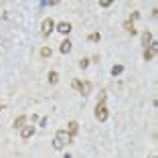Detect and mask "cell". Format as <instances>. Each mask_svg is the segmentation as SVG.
Listing matches in <instances>:
<instances>
[{"instance_id":"cell-4","label":"cell","mask_w":158,"mask_h":158,"mask_svg":"<svg viewBox=\"0 0 158 158\" xmlns=\"http://www.w3.org/2000/svg\"><path fill=\"white\" fill-rule=\"evenodd\" d=\"M156 51H158V43H156V41H152L148 49H144V59H146V61H150L154 55H156Z\"/></svg>"},{"instance_id":"cell-15","label":"cell","mask_w":158,"mask_h":158,"mask_svg":"<svg viewBox=\"0 0 158 158\" xmlns=\"http://www.w3.org/2000/svg\"><path fill=\"white\" fill-rule=\"evenodd\" d=\"M122 71H124V67H122V65H114L112 67V75H120Z\"/></svg>"},{"instance_id":"cell-5","label":"cell","mask_w":158,"mask_h":158,"mask_svg":"<svg viewBox=\"0 0 158 158\" xmlns=\"http://www.w3.org/2000/svg\"><path fill=\"white\" fill-rule=\"evenodd\" d=\"M57 31H59L61 35L71 33V23H65V20H63V23H59V24H57Z\"/></svg>"},{"instance_id":"cell-7","label":"cell","mask_w":158,"mask_h":158,"mask_svg":"<svg viewBox=\"0 0 158 158\" xmlns=\"http://www.w3.org/2000/svg\"><path fill=\"white\" fill-rule=\"evenodd\" d=\"M59 51L63 53V55H67V53L71 51V41H67V39H65V41H63V43L59 45Z\"/></svg>"},{"instance_id":"cell-9","label":"cell","mask_w":158,"mask_h":158,"mask_svg":"<svg viewBox=\"0 0 158 158\" xmlns=\"http://www.w3.org/2000/svg\"><path fill=\"white\" fill-rule=\"evenodd\" d=\"M89 91H91V83H89V81H83V83H81V93H83V95H89Z\"/></svg>"},{"instance_id":"cell-14","label":"cell","mask_w":158,"mask_h":158,"mask_svg":"<svg viewBox=\"0 0 158 158\" xmlns=\"http://www.w3.org/2000/svg\"><path fill=\"white\" fill-rule=\"evenodd\" d=\"M89 41H91V43H99V41H102V35H99V33H91V35H89Z\"/></svg>"},{"instance_id":"cell-10","label":"cell","mask_w":158,"mask_h":158,"mask_svg":"<svg viewBox=\"0 0 158 158\" xmlns=\"http://www.w3.org/2000/svg\"><path fill=\"white\" fill-rule=\"evenodd\" d=\"M77 130H79V124H77V122H69V134L71 136H73V134H77Z\"/></svg>"},{"instance_id":"cell-19","label":"cell","mask_w":158,"mask_h":158,"mask_svg":"<svg viewBox=\"0 0 158 158\" xmlns=\"http://www.w3.org/2000/svg\"><path fill=\"white\" fill-rule=\"evenodd\" d=\"M49 124V118H41V126H47Z\"/></svg>"},{"instance_id":"cell-1","label":"cell","mask_w":158,"mask_h":158,"mask_svg":"<svg viewBox=\"0 0 158 158\" xmlns=\"http://www.w3.org/2000/svg\"><path fill=\"white\" fill-rule=\"evenodd\" d=\"M71 140H73V136L69 134V132H65V130H59L55 134V140H53V146H55L57 150H61V148H65V144H71Z\"/></svg>"},{"instance_id":"cell-16","label":"cell","mask_w":158,"mask_h":158,"mask_svg":"<svg viewBox=\"0 0 158 158\" xmlns=\"http://www.w3.org/2000/svg\"><path fill=\"white\" fill-rule=\"evenodd\" d=\"M41 57H45V59H47V57H51V49H49V47H43V49H41Z\"/></svg>"},{"instance_id":"cell-13","label":"cell","mask_w":158,"mask_h":158,"mask_svg":"<svg viewBox=\"0 0 158 158\" xmlns=\"http://www.w3.org/2000/svg\"><path fill=\"white\" fill-rule=\"evenodd\" d=\"M24 122H27V116H20V118H16V120H14V128H20V126H23Z\"/></svg>"},{"instance_id":"cell-6","label":"cell","mask_w":158,"mask_h":158,"mask_svg":"<svg viewBox=\"0 0 158 158\" xmlns=\"http://www.w3.org/2000/svg\"><path fill=\"white\" fill-rule=\"evenodd\" d=\"M33 134H35V126H24V128H23V132H20L23 140H28Z\"/></svg>"},{"instance_id":"cell-2","label":"cell","mask_w":158,"mask_h":158,"mask_svg":"<svg viewBox=\"0 0 158 158\" xmlns=\"http://www.w3.org/2000/svg\"><path fill=\"white\" fill-rule=\"evenodd\" d=\"M103 99H106V93H102V99H99L98 107H95V118H98L99 122L107 120V107H106V103H103Z\"/></svg>"},{"instance_id":"cell-17","label":"cell","mask_w":158,"mask_h":158,"mask_svg":"<svg viewBox=\"0 0 158 158\" xmlns=\"http://www.w3.org/2000/svg\"><path fill=\"white\" fill-rule=\"evenodd\" d=\"M79 65H81V69H85V67L89 65V59H81V61H79Z\"/></svg>"},{"instance_id":"cell-8","label":"cell","mask_w":158,"mask_h":158,"mask_svg":"<svg viewBox=\"0 0 158 158\" xmlns=\"http://www.w3.org/2000/svg\"><path fill=\"white\" fill-rule=\"evenodd\" d=\"M142 43H144V49H148L150 43H152V35H150L148 31H144V33H142Z\"/></svg>"},{"instance_id":"cell-12","label":"cell","mask_w":158,"mask_h":158,"mask_svg":"<svg viewBox=\"0 0 158 158\" xmlns=\"http://www.w3.org/2000/svg\"><path fill=\"white\" fill-rule=\"evenodd\" d=\"M49 81H51V83H57V81H59V75H57V71H49Z\"/></svg>"},{"instance_id":"cell-20","label":"cell","mask_w":158,"mask_h":158,"mask_svg":"<svg viewBox=\"0 0 158 158\" xmlns=\"http://www.w3.org/2000/svg\"><path fill=\"white\" fill-rule=\"evenodd\" d=\"M150 158H156V156H150Z\"/></svg>"},{"instance_id":"cell-3","label":"cell","mask_w":158,"mask_h":158,"mask_svg":"<svg viewBox=\"0 0 158 158\" xmlns=\"http://www.w3.org/2000/svg\"><path fill=\"white\" fill-rule=\"evenodd\" d=\"M53 31H55V23H53L51 19H45V20H43V24H41V33L45 35V37H49Z\"/></svg>"},{"instance_id":"cell-18","label":"cell","mask_w":158,"mask_h":158,"mask_svg":"<svg viewBox=\"0 0 158 158\" xmlns=\"http://www.w3.org/2000/svg\"><path fill=\"white\" fill-rule=\"evenodd\" d=\"M73 89H77V91H81V81H77V79H75V81H73Z\"/></svg>"},{"instance_id":"cell-21","label":"cell","mask_w":158,"mask_h":158,"mask_svg":"<svg viewBox=\"0 0 158 158\" xmlns=\"http://www.w3.org/2000/svg\"><path fill=\"white\" fill-rule=\"evenodd\" d=\"M0 110H2V106H0Z\"/></svg>"},{"instance_id":"cell-11","label":"cell","mask_w":158,"mask_h":158,"mask_svg":"<svg viewBox=\"0 0 158 158\" xmlns=\"http://www.w3.org/2000/svg\"><path fill=\"white\" fill-rule=\"evenodd\" d=\"M124 28H126V31H128L130 35L136 33V28H134V24H132V20H126V23H124Z\"/></svg>"}]
</instances>
